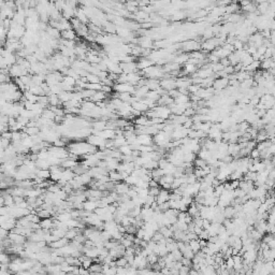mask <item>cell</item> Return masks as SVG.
<instances>
[{
    "label": "cell",
    "instance_id": "obj_1",
    "mask_svg": "<svg viewBox=\"0 0 275 275\" xmlns=\"http://www.w3.org/2000/svg\"><path fill=\"white\" fill-rule=\"evenodd\" d=\"M9 238L12 240V242L14 244H25L26 239H27V237H25L23 234L15 233V232H11V231L9 233Z\"/></svg>",
    "mask_w": 275,
    "mask_h": 275
},
{
    "label": "cell",
    "instance_id": "obj_14",
    "mask_svg": "<svg viewBox=\"0 0 275 275\" xmlns=\"http://www.w3.org/2000/svg\"><path fill=\"white\" fill-rule=\"evenodd\" d=\"M159 256L157 254H155V253H152V254H149L148 256H147V261H148V265H154V263H156V262H158V259H159Z\"/></svg>",
    "mask_w": 275,
    "mask_h": 275
},
{
    "label": "cell",
    "instance_id": "obj_9",
    "mask_svg": "<svg viewBox=\"0 0 275 275\" xmlns=\"http://www.w3.org/2000/svg\"><path fill=\"white\" fill-rule=\"evenodd\" d=\"M97 208H98V200L97 201L87 200L84 202V208L85 210H87V211L94 212Z\"/></svg>",
    "mask_w": 275,
    "mask_h": 275
},
{
    "label": "cell",
    "instance_id": "obj_7",
    "mask_svg": "<svg viewBox=\"0 0 275 275\" xmlns=\"http://www.w3.org/2000/svg\"><path fill=\"white\" fill-rule=\"evenodd\" d=\"M40 225H41V228H43V229H49V230H52V229L54 228L53 218H51V217H49V218L41 219V221H40Z\"/></svg>",
    "mask_w": 275,
    "mask_h": 275
},
{
    "label": "cell",
    "instance_id": "obj_2",
    "mask_svg": "<svg viewBox=\"0 0 275 275\" xmlns=\"http://www.w3.org/2000/svg\"><path fill=\"white\" fill-rule=\"evenodd\" d=\"M138 142H139L141 145H153L154 138H152L151 134H147V133L138 134Z\"/></svg>",
    "mask_w": 275,
    "mask_h": 275
},
{
    "label": "cell",
    "instance_id": "obj_3",
    "mask_svg": "<svg viewBox=\"0 0 275 275\" xmlns=\"http://www.w3.org/2000/svg\"><path fill=\"white\" fill-rule=\"evenodd\" d=\"M170 200V193L167 189H161L159 193V195L157 196V202L158 204H161L163 202H167Z\"/></svg>",
    "mask_w": 275,
    "mask_h": 275
},
{
    "label": "cell",
    "instance_id": "obj_5",
    "mask_svg": "<svg viewBox=\"0 0 275 275\" xmlns=\"http://www.w3.org/2000/svg\"><path fill=\"white\" fill-rule=\"evenodd\" d=\"M16 220H17L16 218L11 217L9 220L4 221V223H0L1 224V228H4L7 230H9V231H11V230H13L16 227Z\"/></svg>",
    "mask_w": 275,
    "mask_h": 275
},
{
    "label": "cell",
    "instance_id": "obj_17",
    "mask_svg": "<svg viewBox=\"0 0 275 275\" xmlns=\"http://www.w3.org/2000/svg\"><path fill=\"white\" fill-rule=\"evenodd\" d=\"M38 215L40 216V218L43 219V218H49V217H51L52 213L49 211H47V210H42V211H40L38 213Z\"/></svg>",
    "mask_w": 275,
    "mask_h": 275
},
{
    "label": "cell",
    "instance_id": "obj_4",
    "mask_svg": "<svg viewBox=\"0 0 275 275\" xmlns=\"http://www.w3.org/2000/svg\"><path fill=\"white\" fill-rule=\"evenodd\" d=\"M69 244V239H67V238H61V239L57 240V241L55 242H52V243H49V245L51 247H53V248H61V247H64V245Z\"/></svg>",
    "mask_w": 275,
    "mask_h": 275
},
{
    "label": "cell",
    "instance_id": "obj_18",
    "mask_svg": "<svg viewBox=\"0 0 275 275\" xmlns=\"http://www.w3.org/2000/svg\"><path fill=\"white\" fill-rule=\"evenodd\" d=\"M22 141V131H12V142Z\"/></svg>",
    "mask_w": 275,
    "mask_h": 275
},
{
    "label": "cell",
    "instance_id": "obj_6",
    "mask_svg": "<svg viewBox=\"0 0 275 275\" xmlns=\"http://www.w3.org/2000/svg\"><path fill=\"white\" fill-rule=\"evenodd\" d=\"M130 189V186L127 184V183L123 182V183H117L115 186V191L118 193H127L128 190Z\"/></svg>",
    "mask_w": 275,
    "mask_h": 275
},
{
    "label": "cell",
    "instance_id": "obj_19",
    "mask_svg": "<svg viewBox=\"0 0 275 275\" xmlns=\"http://www.w3.org/2000/svg\"><path fill=\"white\" fill-rule=\"evenodd\" d=\"M148 190H149V195L157 197V196L159 195V193H160L161 189H160V186H158V187H149Z\"/></svg>",
    "mask_w": 275,
    "mask_h": 275
},
{
    "label": "cell",
    "instance_id": "obj_13",
    "mask_svg": "<svg viewBox=\"0 0 275 275\" xmlns=\"http://www.w3.org/2000/svg\"><path fill=\"white\" fill-rule=\"evenodd\" d=\"M118 149H119V152H121L123 155H131L132 152H133L129 144H125V145H123V146L119 147Z\"/></svg>",
    "mask_w": 275,
    "mask_h": 275
},
{
    "label": "cell",
    "instance_id": "obj_21",
    "mask_svg": "<svg viewBox=\"0 0 275 275\" xmlns=\"http://www.w3.org/2000/svg\"><path fill=\"white\" fill-rule=\"evenodd\" d=\"M9 233H10V231H9V230H7V229H4V228L0 229V238H1V240L5 239V238H8L9 237Z\"/></svg>",
    "mask_w": 275,
    "mask_h": 275
},
{
    "label": "cell",
    "instance_id": "obj_20",
    "mask_svg": "<svg viewBox=\"0 0 275 275\" xmlns=\"http://www.w3.org/2000/svg\"><path fill=\"white\" fill-rule=\"evenodd\" d=\"M10 141L11 140L8 139H4V138H1V149H7L9 146H10Z\"/></svg>",
    "mask_w": 275,
    "mask_h": 275
},
{
    "label": "cell",
    "instance_id": "obj_15",
    "mask_svg": "<svg viewBox=\"0 0 275 275\" xmlns=\"http://www.w3.org/2000/svg\"><path fill=\"white\" fill-rule=\"evenodd\" d=\"M195 166L197 168H201V169H203V168H205L206 166H208V162H206V160L198 158V159L195 160Z\"/></svg>",
    "mask_w": 275,
    "mask_h": 275
},
{
    "label": "cell",
    "instance_id": "obj_22",
    "mask_svg": "<svg viewBox=\"0 0 275 275\" xmlns=\"http://www.w3.org/2000/svg\"><path fill=\"white\" fill-rule=\"evenodd\" d=\"M250 156H252L253 159H258V158H260V152L257 148H254L250 152Z\"/></svg>",
    "mask_w": 275,
    "mask_h": 275
},
{
    "label": "cell",
    "instance_id": "obj_12",
    "mask_svg": "<svg viewBox=\"0 0 275 275\" xmlns=\"http://www.w3.org/2000/svg\"><path fill=\"white\" fill-rule=\"evenodd\" d=\"M11 255L5 252H1L0 255V263H10L11 262Z\"/></svg>",
    "mask_w": 275,
    "mask_h": 275
},
{
    "label": "cell",
    "instance_id": "obj_16",
    "mask_svg": "<svg viewBox=\"0 0 275 275\" xmlns=\"http://www.w3.org/2000/svg\"><path fill=\"white\" fill-rule=\"evenodd\" d=\"M116 265H117V267H127L128 265V260L124 257V256L123 257H119L116 259Z\"/></svg>",
    "mask_w": 275,
    "mask_h": 275
},
{
    "label": "cell",
    "instance_id": "obj_23",
    "mask_svg": "<svg viewBox=\"0 0 275 275\" xmlns=\"http://www.w3.org/2000/svg\"><path fill=\"white\" fill-rule=\"evenodd\" d=\"M2 138H4V139H8V140H11V141H12V132H9V131L2 132Z\"/></svg>",
    "mask_w": 275,
    "mask_h": 275
},
{
    "label": "cell",
    "instance_id": "obj_11",
    "mask_svg": "<svg viewBox=\"0 0 275 275\" xmlns=\"http://www.w3.org/2000/svg\"><path fill=\"white\" fill-rule=\"evenodd\" d=\"M102 267H103V263L93 262V265H90V268H89L90 274H93V273H102Z\"/></svg>",
    "mask_w": 275,
    "mask_h": 275
},
{
    "label": "cell",
    "instance_id": "obj_10",
    "mask_svg": "<svg viewBox=\"0 0 275 275\" xmlns=\"http://www.w3.org/2000/svg\"><path fill=\"white\" fill-rule=\"evenodd\" d=\"M188 244H189V246H190L191 250L196 253H198L199 250H201V245H200V240L199 239H193V240H190V241L188 242Z\"/></svg>",
    "mask_w": 275,
    "mask_h": 275
},
{
    "label": "cell",
    "instance_id": "obj_8",
    "mask_svg": "<svg viewBox=\"0 0 275 275\" xmlns=\"http://www.w3.org/2000/svg\"><path fill=\"white\" fill-rule=\"evenodd\" d=\"M125 144H128V142H127V139L126 136H116L115 139H114V147H121L123 146V145H125Z\"/></svg>",
    "mask_w": 275,
    "mask_h": 275
}]
</instances>
